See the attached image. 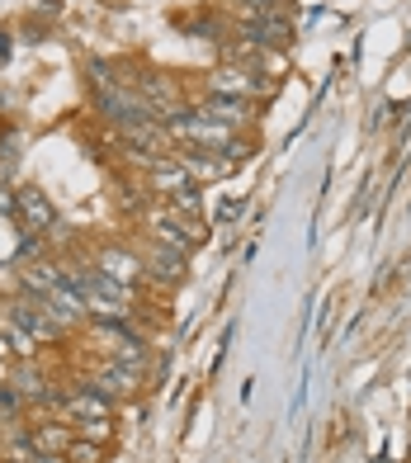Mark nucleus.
<instances>
[{"instance_id":"f257e3e1","label":"nucleus","mask_w":411,"mask_h":463,"mask_svg":"<svg viewBox=\"0 0 411 463\" xmlns=\"http://www.w3.org/2000/svg\"><path fill=\"white\" fill-rule=\"evenodd\" d=\"M142 227H147V241H156V246H171V250H180V256H190V250L203 241V227H199V218H184V213H175L171 203H147V213H142Z\"/></svg>"},{"instance_id":"f03ea898","label":"nucleus","mask_w":411,"mask_h":463,"mask_svg":"<svg viewBox=\"0 0 411 463\" xmlns=\"http://www.w3.org/2000/svg\"><path fill=\"white\" fill-rule=\"evenodd\" d=\"M10 322H14V326H24L38 345L61 341V335H67V331L57 326V317L48 312V298H33V293H19V298L10 303Z\"/></svg>"},{"instance_id":"7ed1b4c3","label":"nucleus","mask_w":411,"mask_h":463,"mask_svg":"<svg viewBox=\"0 0 411 463\" xmlns=\"http://www.w3.org/2000/svg\"><path fill=\"white\" fill-rule=\"evenodd\" d=\"M80 383H90L95 392H105L109 402L118 407V402H128V397H137L142 392V373L137 369H128V364H118V360H105V364H95Z\"/></svg>"},{"instance_id":"20e7f679","label":"nucleus","mask_w":411,"mask_h":463,"mask_svg":"<svg viewBox=\"0 0 411 463\" xmlns=\"http://www.w3.org/2000/svg\"><path fill=\"white\" fill-rule=\"evenodd\" d=\"M29 430H33V449L43 458H67V449L76 445V426L67 416H33Z\"/></svg>"},{"instance_id":"39448f33","label":"nucleus","mask_w":411,"mask_h":463,"mask_svg":"<svg viewBox=\"0 0 411 463\" xmlns=\"http://www.w3.org/2000/svg\"><path fill=\"white\" fill-rule=\"evenodd\" d=\"M142 256V269H147V279H156L161 288H175V284H184V260L190 256H180V250H171V246H156V241H147L137 250Z\"/></svg>"},{"instance_id":"423d86ee","label":"nucleus","mask_w":411,"mask_h":463,"mask_svg":"<svg viewBox=\"0 0 411 463\" xmlns=\"http://www.w3.org/2000/svg\"><path fill=\"white\" fill-rule=\"evenodd\" d=\"M265 86V76L251 71V67H237V61H228V67H218L209 76V95H232V99H256Z\"/></svg>"},{"instance_id":"0eeeda50","label":"nucleus","mask_w":411,"mask_h":463,"mask_svg":"<svg viewBox=\"0 0 411 463\" xmlns=\"http://www.w3.org/2000/svg\"><path fill=\"white\" fill-rule=\"evenodd\" d=\"M19 284H24V293H33V298H48V293H57L67 284V265L61 260H29L19 269Z\"/></svg>"},{"instance_id":"6e6552de","label":"nucleus","mask_w":411,"mask_h":463,"mask_svg":"<svg viewBox=\"0 0 411 463\" xmlns=\"http://www.w3.org/2000/svg\"><path fill=\"white\" fill-rule=\"evenodd\" d=\"M95 269L109 275V279H118V284H133V288H137L142 275H147V269H142V256H133V250H123V246H99Z\"/></svg>"},{"instance_id":"1a4fd4ad","label":"nucleus","mask_w":411,"mask_h":463,"mask_svg":"<svg viewBox=\"0 0 411 463\" xmlns=\"http://www.w3.org/2000/svg\"><path fill=\"white\" fill-rule=\"evenodd\" d=\"M48 312L57 317V326H61V331H71V326H90V307H86V298H80V288H71V284H61L57 293H48Z\"/></svg>"},{"instance_id":"9d476101","label":"nucleus","mask_w":411,"mask_h":463,"mask_svg":"<svg viewBox=\"0 0 411 463\" xmlns=\"http://www.w3.org/2000/svg\"><path fill=\"white\" fill-rule=\"evenodd\" d=\"M14 208H19V218H24L33 232H52L57 227V208H52V199L43 194V189H19L14 194Z\"/></svg>"},{"instance_id":"9b49d317","label":"nucleus","mask_w":411,"mask_h":463,"mask_svg":"<svg viewBox=\"0 0 411 463\" xmlns=\"http://www.w3.org/2000/svg\"><path fill=\"white\" fill-rule=\"evenodd\" d=\"M199 109L209 114V118H218V123H228V128H246L251 123V99H232V95H203L199 99Z\"/></svg>"},{"instance_id":"f8f14e48","label":"nucleus","mask_w":411,"mask_h":463,"mask_svg":"<svg viewBox=\"0 0 411 463\" xmlns=\"http://www.w3.org/2000/svg\"><path fill=\"white\" fill-rule=\"evenodd\" d=\"M175 156L184 161V171H190L199 184L203 180H222V175L232 171V161L222 156V152H190V146H175Z\"/></svg>"},{"instance_id":"ddd939ff","label":"nucleus","mask_w":411,"mask_h":463,"mask_svg":"<svg viewBox=\"0 0 411 463\" xmlns=\"http://www.w3.org/2000/svg\"><path fill=\"white\" fill-rule=\"evenodd\" d=\"M76 439H95V445H109L114 439V416H86V420H71Z\"/></svg>"},{"instance_id":"4468645a","label":"nucleus","mask_w":411,"mask_h":463,"mask_svg":"<svg viewBox=\"0 0 411 463\" xmlns=\"http://www.w3.org/2000/svg\"><path fill=\"white\" fill-rule=\"evenodd\" d=\"M175 213H184V218H199L203 213V199H199V184H190V189H175V194L166 199Z\"/></svg>"},{"instance_id":"2eb2a0df","label":"nucleus","mask_w":411,"mask_h":463,"mask_svg":"<svg viewBox=\"0 0 411 463\" xmlns=\"http://www.w3.org/2000/svg\"><path fill=\"white\" fill-rule=\"evenodd\" d=\"M67 463H105V445H95V439H76L67 449Z\"/></svg>"},{"instance_id":"dca6fc26","label":"nucleus","mask_w":411,"mask_h":463,"mask_svg":"<svg viewBox=\"0 0 411 463\" xmlns=\"http://www.w3.org/2000/svg\"><path fill=\"white\" fill-rule=\"evenodd\" d=\"M0 463H61V458H43V454H0Z\"/></svg>"},{"instance_id":"f3484780","label":"nucleus","mask_w":411,"mask_h":463,"mask_svg":"<svg viewBox=\"0 0 411 463\" xmlns=\"http://www.w3.org/2000/svg\"><path fill=\"white\" fill-rule=\"evenodd\" d=\"M237 5H256V10H284V0H237Z\"/></svg>"},{"instance_id":"a211bd4d","label":"nucleus","mask_w":411,"mask_h":463,"mask_svg":"<svg viewBox=\"0 0 411 463\" xmlns=\"http://www.w3.org/2000/svg\"><path fill=\"white\" fill-rule=\"evenodd\" d=\"M0 383H10V360H0Z\"/></svg>"},{"instance_id":"6ab92c4d","label":"nucleus","mask_w":411,"mask_h":463,"mask_svg":"<svg viewBox=\"0 0 411 463\" xmlns=\"http://www.w3.org/2000/svg\"><path fill=\"white\" fill-rule=\"evenodd\" d=\"M61 463H67V458H61Z\"/></svg>"}]
</instances>
